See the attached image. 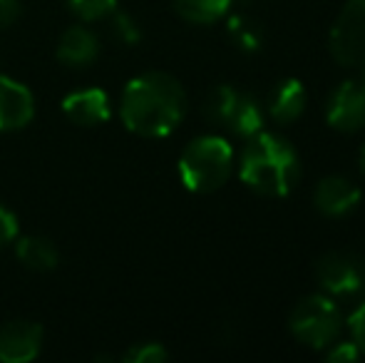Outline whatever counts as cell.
Here are the masks:
<instances>
[{
	"label": "cell",
	"mask_w": 365,
	"mask_h": 363,
	"mask_svg": "<svg viewBox=\"0 0 365 363\" xmlns=\"http://www.w3.org/2000/svg\"><path fill=\"white\" fill-rule=\"evenodd\" d=\"M75 15H80L82 20H97L105 18L115 10L117 0H68Z\"/></svg>",
	"instance_id": "d6986e66"
},
{
	"label": "cell",
	"mask_w": 365,
	"mask_h": 363,
	"mask_svg": "<svg viewBox=\"0 0 365 363\" xmlns=\"http://www.w3.org/2000/svg\"><path fill=\"white\" fill-rule=\"evenodd\" d=\"M112 35H115V40H120L125 45H135L142 38L140 25L127 13H115V18H112Z\"/></svg>",
	"instance_id": "44dd1931"
},
{
	"label": "cell",
	"mask_w": 365,
	"mask_h": 363,
	"mask_svg": "<svg viewBox=\"0 0 365 363\" xmlns=\"http://www.w3.org/2000/svg\"><path fill=\"white\" fill-rule=\"evenodd\" d=\"M328 48L338 65L343 68H363L365 65V0H346L331 28Z\"/></svg>",
	"instance_id": "8992f818"
},
{
	"label": "cell",
	"mask_w": 365,
	"mask_h": 363,
	"mask_svg": "<svg viewBox=\"0 0 365 363\" xmlns=\"http://www.w3.org/2000/svg\"><path fill=\"white\" fill-rule=\"evenodd\" d=\"M234 0H174V10L184 20L197 25H212L229 13Z\"/></svg>",
	"instance_id": "2e32d148"
},
{
	"label": "cell",
	"mask_w": 365,
	"mask_h": 363,
	"mask_svg": "<svg viewBox=\"0 0 365 363\" xmlns=\"http://www.w3.org/2000/svg\"><path fill=\"white\" fill-rule=\"evenodd\" d=\"M15 237H18V219H15V214L10 209H5L0 204V247L10 244Z\"/></svg>",
	"instance_id": "cb8c5ba5"
},
{
	"label": "cell",
	"mask_w": 365,
	"mask_h": 363,
	"mask_svg": "<svg viewBox=\"0 0 365 363\" xmlns=\"http://www.w3.org/2000/svg\"><path fill=\"white\" fill-rule=\"evenodd\" d=\"M264 120H266V112L261 107V102L254 95H249V92H241L226 127L236 137H241V140H251V137H256L264 130Z\"/></svg>",
	"instance_id": "4fadbf2b"
},
{
	"label": "cell",
	"mask_w": 365,
	"mask_h": 363,
	"mask_svg": "<svg viewBox=\"0 0 365 363\" xmlns=\"http://www.w3.org/2000/svg\"><path fill=\"white\" fill-rule=\"evenodd\" d=\"M326 351V361L328 363H356L358 359H361V349L356 346V341L353 339H348V341H333L328 349H323Z\"/></svg>",
	"instance_id": "7402d4cb"
},
{
	"label": "cell",
	"mask_w": 365,
	"mask_h": 363,
	"mask_svg": "<svg viewBox=\"0 0 365 363\" xmlns=\"http://www.w3.org/2000/svg\"><path fill=\"white\" fill-rule=\"evenodd\" d=\"M353 78L343 80L331 92L326 105V122L338 132H361L365 127V65Z\"/></svg>",
	"instance_id": "52a82bcc"
},
{
	"label": "cell",
	"mask_w": 365,
	"mask_h": 363,
	"mask_svg": "<svg viewBox=\"0 0 365 363\" xmlns=\"http://www.w3.org/2000/svg\"><path fill=\"white\" fill-rule=\"evenodd\" d=\"M226 30H229V35L236 40V45H239L244 53H256V50H261V45H264V30H261V25L246 13L231 15V18L226 20Z\"/></svg>",
	"instance_id": "e0dca14e"
},
{
	"label": "cell",
	"mask_w": 365,
	"mask_h": 363,
	"mask_svg": "<svg viewBox=\"0 0 365 363\" xmlns=\"http://www.w3.org/2000/svg\"><path fill=\"white\" fill-rule=\"evenodd\" d=\"M97 50L100 48H97L95 35L87 28H82V25H75V28L65 30L63 38H60L58 58L63 60V63L80 68V65H90L92 60L97 58Z\"/></svg>",
	"instance_id": "5bb4252c"
},
{
	"label": "cell",
	"mask_w": 365,
	"mask_h": 363,
	"mask_svg": "<svg viewBox=\"0 0 365 363\" xmlns=\"http://www.w3.org/2000/svg\"><path fill=\"white\" fill-rule=\"evenodd\" d=\"M239 177L264 197H286L301 180V160L296 147L276 132L261 130L246 140L239 160Z\"/></svg>",
	"instance_id": "7a4b0ae2"
},
{
	"label": "cell",
	"mask_w": 365,
	"mask_h": 363,
	"mask_svg": "<svg viewBox=\"0 0 365 363\" xmlns=\"http://www.w3.org/2000/svg\"><path fill=\"white\" fill-rule=\"evenodd\" d=\"M316 281L333 299H353L365 294V257L351 249L326 252L316 262Z\"/></svg>",
	"instance_id": "5b68a950"
},
{
	"label": "cell",
	"mask_w": 365,
	"mask_h": 363,
	"mask_svg": "<svg viewBox=\"0 0 365 363\" xmlns=\"http://www.w3.org/2000/svg\"><path fill=\"white\" fill-rule=\"evenodd\" d=\"M15 254L33 272H50L58 267V249L45 237H23L15 244Z\"/></svg>",
	"instance_id": "9a60e30c"
},
{
	"label": "cell",
	"mask_w": 365,
	"mask_h": 363,
	"mask_svg": "<svg viewBox=\"0 0 365 363\" xmlns=\"http://www.w3.org/2000/svg\"><path fill=\"white\" fill-rule=\"evenodd\" d=\"M63 112L75 125L92 127L110 120V100H107L105 92L97 88L77 90L63 100Z\"/></svg>",
	"instance_id": "7c38bea8"
},
{
	"label": "cell",
	"mask_w": 365,
	"mask_h": 363,
	"mask_svg": "<svg viewBox=\"0 0 365 363\" xmlns=\"http://www.w3.org/2000/svg\"><path fill=\"white\" fill-rule=\"evenodd\" d=\"M306 102L308 95L301 80L286 78L281 83H276L274 90L269 92L266 112H269L276 125H291V122H296L306 112Z\"/></svg>",
	"instance_id": "8fae6325"
},
{
	"label": "cell",
	"mask_w": 365,
	"mask_h": 363,
	"mask_svg": "<svg viewBox=\"0 0 365 363\" xmlns=\"http://www.w3.org/2000/svg\"><path fill=\"white\" fill-rule=\"evenodd\" d=\"M358 170H361V175L365 177V145L361 147V152H358Z\"/></svg>",
	"instance_id": "484cf974"
},
{
	"label": "cell",
	"mask_w": 365,
	"mask_h": 363,
	"mask_svg": "<svg viewBox=\"0 0 365 363\" xmlns=\"http://www.w3.org/2000/svg\"><path fill=\"white\" fill-rule=\"evenodd\" d=\"M122 122L140 137H167L187 112V95L177 78L145 73L130 80L122 92Z\"/></svg>",
	"instance_id": "6da1fadb"
},
{
	"label": "cell",
	"mask_w": 365,
	"mask_h": 363,
	"mask_svg": "<svg viewBox=\"0 0 365 363\" xmlns=\"http://www.w3.org/2000/svg\"><path fill=\"white\" fill-rule=\"evenodd\" d=\"M167 359H169L167 349H164L162 344H154V341H149V344L132 346V349L125 354L127 363H162V361H167Z\"/></svg>",
	"instance_id": "ffe728a7"
},
{
	"label": "cell",
	"mask_w": 365,
	"mask_h": 363,
	"mask_svg": "<svg viewBox=\"0 0 365 363\" xmlns=\"http://www.w3.org/2000/svg\"><path fill=\"white\" fill-rule=\"evenodd\" d=\"M289 329L298 344L323 351L341 336L343 314L333 301V296L308 294L293 306L289 316Z\"/></svg>",
	"instance_id": "277c9868"
},
{
	"label": "cell",
	"mask_w": 365,
	"mask_h": 363,
	"mask_svg": "<svg viewBox=\"0 0 365 363\" xmlns=\"http://www.w3.org/2000/svg\"><path fill=\"white\" fill-rule=\"evenodd\" d=\"M43 329L33 321H10L0 326V363H30L40 354Z\"/></svg>",
	"instance_id": "9c48e42d"
},
{
	"label": "cell",
	"mask_w": 365,
	"mask_h": 363,
	"mask_svg": "<svg viewBox=\"0 0 365 363\" xmlns=\"http://www.w3.org/2000/svg\"><path fill=\"white\" fill-rule=\"evenodd\" d=\"M20 0H0V28H8L18 20Z\"/></svg>",
	"instance_id": "d4e9b609"
},
{
	"label": "cell",
	"mask_w": 365,
	"mask_h": 363,
	"mask_svg": "<svg viewBox=\"0 0 365 363\" xmlns=\"http://www.w3.org/2000/svg\"><path fill=\"white\" fill-rule=\"evenodd\" d=\"M346 324H348V329H351V339L356 341V346L365 356V299L353 309V314L348 316Z\"/></svg>",
	"instance_id": "603a6c76"
},
{
	"label": "cell",
	"mask_w": 365,
	"mask_h": 363,
	"mask_svg": "<svg viewBox=\"0 0 365 363\" xmlns=\"http://www.w3.org/2000/svg\"><path fill=\"white\" fill-rule=\"evenodd\" d=\"M363 192L353 180L343 175H328L313 189V207L328 219H341L356 212Z\"/></svg>",
	"instance_id": "ba28073f"
},
{
	"label": "cell",
	"mask_w": 365,
	"mask_h": 363,
	"mask_svg": "<svg viewBox=\"0 0 365 363\" xmlns=\"http://www.w3.org/2000/svg\"><path fill=\"white\" fill-rule=\"evenodd\" d=\"M35 115L33 95L25 85L0 75V132L20 130Z\"/></svg>",
	"instance_id": "30bf717a"
},
{
	"label": "cell",
	"mask_w": 365,
	"mask_h": 363,
	"mask_svg": "<svg viewBox=\"0 0 365 363\" xmlns=\"http://www.w3.org/2000/svg\"><path fill=\"white\" fill-rule=\"evenodd\" d=\"M234 167V147L219 135H204L192 140L179 157V180L189 192L209 194L224 187Z\"/></svg>",
	"instance_id": "3957f363"
},
{
	"label": "cell",
	"mask_w": 365,
	"mask_h": 363,
	"mask_svg": "<svg viewBox=\"0 0 365 363\" xmlns=\"http://www.w3.org/2000/svg\"><path fill=\"white\" fill-rule=\"evenodd\" d=\"M241 92L236 88H231V85H217L214 90H209L207 100H204V117H207L209 122H214V125H224L229 122L231 112H234L236 107V100H239Z\"/></svg>",
	"instance_id": "ac0fdd59"
}]
</instances>
